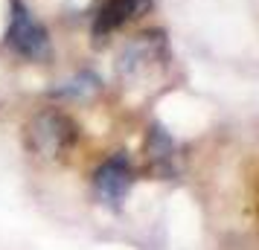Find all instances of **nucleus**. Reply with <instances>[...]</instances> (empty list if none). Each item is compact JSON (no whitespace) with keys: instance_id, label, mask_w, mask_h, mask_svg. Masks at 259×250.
Masks as SVG:
<instances>
[{"instance_id":"obj_1","label":"nucleus","mask_w":259,"mask_h":250,"mask_svg":"<svg viewBox=\"0 0 259 250\" xmlns=\"http://www.w3.org/2000/svg\"><path fill=\"white\" fill-rule=\"evenodd\" d=\"M24 140H26V148L38 160H59L61 155H67L76 145L79 125L59 108H44L26 122Z\"/></svg>"},{"instance_id":"obj_2","label":"nucleus","mask_w":259,"mask_h":250,"mask_svg":"<svg viewBox=\"0 0 259 250\" xmlns=\"http://www.w3.org/2000/svg\"><path fill=\"white\" fill-rule=\"evenodd\" d=\"M169 61V44L160 29H149L140 32L137 38H131L122 56H119L117 70L125 82H143L152 73H160Z\"/></svg>"},{"instance_id":"obj_3","label":"nucleus","mask_w":259,"mask_h":250,"mask_svg":"<svg viewBox=\"0 0 259 250\" xmlns=\"http://www.w3.org/2000/svg\"><path fill=\"white\" fill-rule=\"evenodd\" d=\"M9 29H6V44L15 56L26 61H44L50 56V32L38 21L32 9L24 0H9Z\"/></svg>"},{"instance_id":"obj_4","label":"nucleus","mask_w":259,"mask_h":250,"mask_svg":"<svg viewBox=\"0 0 259 250\" xmlns=\"http://www.w3.org/2000/svg\"><path fill=\"white\" fill-rule=\"evenodd\" d=\"M131 186H134V166H131L128 155H111L108 160H102L94 172V192L96 198L111 207V210H119L122 201L128 198Z\"/></svg>"},{"instance_id":"obj_5","label":"nucleus","mask_w":259,"mask_h":250,"mask_svg":"<svg viewBox=\"0 0 259 250\" xmlns=\"http://www.w3.org/2000/svg\"><path fill=\"white\" fill-rule=\"evenodd\" d=\"M154 6V0H99L94 15H91V32L94 38H108L117 32L119 26H125L134 18H143Z\"/></svg>"},{"instance_id":"obj_6","label":"nucleus","mask_w":259,"mask_h":250,"mask_svg":"<svg viewBox=\"0 0 259 250\" xmlns=\"http://www.w3.org/2000/svg\"><path fill=\"white\" fill-rule=\"evenodd\" d=\"M146 169L157 180H169L178 175V145L172 134L157 122L146 134Z\"/></svg>"},{"instance_id":"obj_7","label":"nucleus","mask_w":259,"mask_h":250,"mask_svg":"<svg viewBox=\"0 0 259 250\" xmlns=\"http://www.w3.org/2000/svg\"><path fill=\"white\" fill-rule=\"evenodd\" d=\"M99 90V79H96L94 73H79L73 82H64V87H59L56 93L59 96H70V99H84V96H91Z\"/></svg>"}]
</instances>
